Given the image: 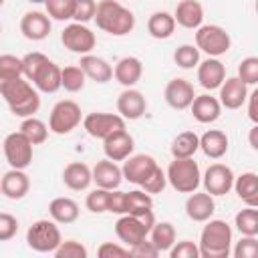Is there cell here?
Returning a JSON list of instances; mask_svg holds the SVG:
<instances>
[{
	"label": "cell",
	"mask_w": 258,
	"mask_h": 258,
	"mask_svg": "<svg viewBox=\"0 0 258 258\" xmlns=\"http://www.w3.org/2000/svg\"><path fill=\"white\" fill-rule=\"evenodd\" d=\"M0 32H2V24H0Z\"/></svg>",
	"instance_id": "cell-58"
},
{
	"label": "cell",
	"mask_w": 258,
	"mask_h": 258,
	"mask_svg": "<svg viewBox=\"0 0 258 258\" xmlns=\"http://www.w3.org/2000/svg\"><path fill=\"white\" fill-rule=\"evenodd\" d=\"M165 185H167V177H165V171L159 167V165H155L153 167V171L145 177V181L139 185L143 191H147V194H161L163 189H165Z\"/></svg>",
	"instance_id": "cell-46"
},
{
	"label": "cell",
	"mask_w": 258,
	"mask_h": 258,
	"mask_svg": "<svg viewBox=\"0 0 258 258\" xmlns=\"http://www.w3.org/2000/svg\"><path fill=\"white\" fill-rule=\"evenodd\" d=\"M200 149V135L194 131H181L173 137L169 151L173 157H194Z\"/></svg>",
	"instance_id": "cell-33"
},
{
	"label": "cell",
	"mask_w": 258,
	"mask_h": 258,
	"mask_svg": "<svg viewBox=\"0 0 258 258\" xmlns=\"http://www.w3.org/2000/svg\"><path fill=\"white\" fill-rule=\"evenodd\" d=\"M175 30V20H173V14L169 12H153L149 18H147V32L157 38V40H165L173 34Z\"/></svg>",
	"instance_id": "cell-32"
},
{
	"label": "cell",
	"mask_w": 258,
	"mask_h": 258,
	"mask_svg": "<svg viewBox=\"0 0 258 258\" xmlns=\"http://www.w3.org/2000/svg\"><path fill=\"white\" fill-rule=\"evenodd\" d=\"M97 256L99 258H127L129 256V248L115 244V242H103L97 248Z\"/></svg>",
	"instance_id": "cell-51"
},
{
	"label": "cell",
	"mask_w": 258,
	"mask_h": 258,
	"mask_svg": "<svg viewBox=\"0 0 258 258\" xmlns=\"http://www.w3.org/2000/svg\"><path fill=\"white\" fill-rule=\"evenodd\" d=\"M81 121H83V111L79 103L71 99H62L52 107L48 115V131H52L54 135H69L73 129L81 125Z\"/></svg>",
	"instance_id": "cell-8"
},
{
	"label": "cell",
	"mask_w": 258,
	"mask_h": 258,
	"mask_svg": "<svg viewBox=\"0 0 258 258\" xmlns=\"http://www.w3.org/2000/svg\"><path fill=\"white\" fill-rule=\"evenodd\" d=\"M194 97H196L194 85H191L189 81H185V79H179V77H177V79H171V81L165 85V89H163V99H165V103H167L171 109H175V111H185V109H189Z\"/></svg>",
	"instance_id": "cell-15"
},
{
	"label": "cell",
	"mask_w": 258,
	"mask_h": 258,
	"mask_svg": "<svg viewBox=\"0 0 258 258\" xmlns=\"http://www.w3.org/2000/svg\"><path fill=\"white\" fill-rule=\"evenodd\" d=\"M62 183L73 191H83L93 183L91 167L83 161H71L62 169Z\"/></svg>",
	"instance_id": "cell-27"
},
{
	"label": "cell",
	"mask_w": 258,
	"mask_h": 258,
	"mask_svg": "<svg viewBox=\"0 0 258 258\" xmlns=\"http://www.w3.org/2000/svg\"><path fill=\"white\" fill-rule=\"evenodd\" d=\"M79 67L83 69L87 79H91V81H95L99 85H105V83H109L113 79V67L105 58H101L97 54H91V52L89 54H81Z\"/></svg>",
	"instance_id": "cell-25"
},
{
	"label": "cell",
	"mask_w": 258,
	"mask_h": 258,
	"mask_svg": "<svg viewBox=\"0 0 258 258\" xmlns=\"http://www.w3.org/2000/svg\"><path fill=\"white\" fill-rule=\"evenodd\" d=\"M32 145H40L46 141L48 137V125L44 121H40L38 117H24L22 123H20V129H18Z\"/></svg>",
	"instance_id": "cell-35"
},
{
	"label": "cell",
	"mask_w": 258,
	"mask_h": 258,
	"mask_svg": "<svg viewBox=\"0 0 258 258\" xmlns=\"http://www.w3.org/2000/svg\"><path fill=\"white\" fill-rule=\"evenodd\" d=\"M107 212L117 214V216H123L125 214V191H119V187L117 189H111Z\"/></svg>",
	"instance_id": "cell-53"
},
{
	"label": "cell",
	"mask_w": 258,
	"mask_h": 258,
	"mask_svg": "<svg viewBox=\"0 0 258 258\" xmlns=\"http://www.w3.org/2000/svg\"><path fill=\"white\" fill-rule=\"evenodd\" d=\"M0 196H2V189H0Z\"/></svg>",
	"instance_id": "cell-59"
},
{
	"label": "cell",
	"mask_w": 258,
	"mask_h": 258,
	"mask_svg": "<svg viewBox=\"0 0 258 258\" xmlns=\"http://www.w3.org/2000/svg\"><path fill=\"white\" fill-rule=\"evenodd\" d=\"M97 28L111 36H125L135 28V14L125 8L119 0H101L97 2L95 18Z\"/></svg>",
	"instance_id": "cell-2"
},
{
	"label": "cell",
	"mask_w": 258,
	"mask_h": 258,
	"mask_svg": "<svg viewBox=\"0 0 258 258\" xmlns=\"http://www.w3.org/2000/svg\"><path fill=\"white\" fill-rule=\"evenodd\" d=\"M234 171L230 165L226 163H212L204 175H202V183H204V191H208L210 196H226L232 185H234Z\"/></svg>",
	"instance_id": "cell-12"
},
{
	"label": "cell",
	"mask_w": 258,
	"mask_h": 258,
	"mask_svg": "<svg viewBox=\"0 0 258 258\" xmlns=\"http://www.w3.org/2000/svg\"><path fill=\"white\" fill-rule=\"evenodd\" d=\"M4 157L8 161L10 167L14 169H26L32 163V143L20 133V131H12L4 137Z\"/></svg>",
	"instance_id": "cell-10"
},
{
	"label": "cell",
	"mask_w": 258,
	"mask_h": 258,
	"mask_svg": "<svg viewBox=\"0 0 258 258\" xmlns=\"http://www.w3.org/2000/svg\"><path fill=\"white\" fill-rule=\"evenodd\" d=\"M2 4H4V0H0V6H2Z\"/></svg>",
	"instance_id": "cell-57"
},
{
	"label": "cell",
	"mask_w": 258,
	"mask_h": 258,
	"mask_svg": "<svg viewBox=\"0 0 258 258\" xmlns=\"http://www.w3.org/2000/svg\"><path fill=\"white\" fill-rule=\"evenodd\" d=\"M44 8L50 20H73V10H75V0H44Z\"/></svg>",
	"instance_id": "cell-39"
},
{
	"label": "cell",
	"mask_w": 258,
	"mask_h": 258,
	"mask_svg": "<svg viewBox=\"0 0 258 258\" xmlns=\"http://www.w3.org/2000/svg\"><path fill=\"white\" fill-rule=\"evenodd\" d=\"M157 165V161L151 157V155H145V153H131L127 159H123V165H121V173H123V179H127L129 183H135V185H141L145 181V177L153 171V167Z\"/></svg>",
	"instance_id": "cell-16"
},
{
	"label": "cell",
	"mask_w": 258,
	"mask_h": 258,
	"mask_svg": "<svg viewBox=\"0 0 258 258\" xmlns=\"http://www.w3.org/2000/svg\"><path fill=\"white\" fill-rule=\"evenodd\" d=\"M189 111H191V115H194V119L198 123L210 125V123L220 119L222 105H220L218 97H212L210 93H204V95H196L194 97V101L189 105Z\"/></svg>",
	"instance_id": "cell-20"
},
{
	"label": "cell",
	"mask_w": 258,
	"mask_h": 258,
	"mask_svg": "<svg viewBox=\"0 0 258 258\" xmlns=\"http://www.w3.org/2000/svg\"><path fill=\"white\" fill-rule=\"evenodd\" d=\"M52 254L56 258H87L89 250H87L85 244H81L77 240H62Z\"/></svg>",
	"instance_id": "cell-45"
},
{
	"label": "cell",
	"mask_w": 258,
	"mask_h": 258,
	"mask_svg": "<svg viewBox=\"0 0 258 258\" xmlns=\"http://www.w3.org/2000/svg\"><path fill=\"white\" fill-rule=\"evenodd\" d=\"M196 46L200 52H206L208 56H222L230 50L232 38L226 32V28L218 24H202L196 28Z\"/></svg>",
	"instance_id": "cell-7"
},
{
	"label": "cell",
	"mask_w": 258,
	"mask_h": 258,
	"mask_svg": "<svg viewBox=\"0 0 258 258\" xmlns=\"http://www.w3.org/2000/svg\"><path fill=\"white\" fill-rule=\"evenodd\" d=\"M196 69H198V83L206 91H216L226 79V67L216 56H208L206 60H200Z\"/></svg>",
	"instance_id": "cell-19"
},
{
	"label": "cell",
	"mask_w": 258,
	"mask_h": 258,
	"mask_svg": "<svg viewBox=\"0 0 258 258\" xmlns=\"http://www.w3.org/2000/svg\"><path fill=\"white\" fill-rule=\"evenodd\" d=\"M95 10H97V2L95 0H75V10H73V20L87 24L89 20L95 18Z\"/></svg>",
	"instance_id": "cell-48"
},
{
	"label": "cell",
	"mask_w": 258,
	"mask_h": 258,
	"mask_svg": "<svg viewBox=\"0 0 258 258\" xmlns=\"http://www.w3.org/2000/svg\"><path fill=\"white\" fill-rule=\"evenodd\" d=\"M48 214H50V220H54L56 224H73V222H77L81 210L73 198L60 196L48 204Z\"/></svg>",
	"instance_id": "cell-29"
},
{
	"label": "cell",
	"mask_w": 258,
	"mask_h": 258,
	"mask_svg": "<svg viewBox=\"0 0 258 258\" xmlns=\"http://www.w3.org/2000/svg\"><path fill=\"white\" fill-rule=\"evenodd\" d=\"M0 189H2V196H6L8 200H22L30 189V177L26 175L24 169L10 167L0 177Z\"/></svg>",
	"instance_id": "cell-23"
},
{
	"label": "cell",
	"mask_w": 258,
	"mask_h": 258,
	"mask_svg": "<svg viewBox=\"0 0 258 258\" xmlns=\"http://www.w3.org/2000/svg\"><path fill=\"white\" fill-rule=\"evenodd\" d=\"M149 210H153L151 194H147L143 189L125 191V214H145Z\"/></svg>",
	"instance_id": "cell-37"
},
{
	"label": "cell",
	"mask_w": 258,
	"mask_h": 258,
	"mask_svg": "<svg viewBox=\"0 0 258 258\" xmlns=\"http://www.w3.org/2000/svg\"><path fill=\"white\" fill-rule=\"evenodd\" d=\"M167 254L171 258H200V248L191 240H181V242H175L167 250Z\"/></svg>",
	"instance_id": "cell-49"
},
{
	"label": "cell",
	"mask_w": 258,
	"mask_h": 258,
	"mask_svg": "<svg viewBox=\"0 0 258 258\" xmlns=\"http://www.w3.org/2000/svg\"><path fill=\"white\" fill-rule=\"evenodd\" d=\"M22 77V58L16 54H0V83Z\"/></svg>",
	"instance_id": "cell-41"
},
{
	"label": "cell",
	"mask_w": 258,
	"mask_h": 258,
	"mask_svg": "<svg viewBox=\"0 0 258 258\" xmlns=\"http://www.w3.org/2000/svg\"><path fill=\"white\" fill-rule=\"evenodd\" d=\"M248 141H250V147H252L254 151H258V123H254V127L250 129Z\"/></svg>",
	"instance_id": "cell-55"
},
{
	"label": "cell",
	"mask_w": 258,
	"mask_h": 258,
	"mask_svg": "<svg viewBox=\"0 0 258 258\" xmlns=\"http://www.w3.org/2000/svg\"><path fill=\"white\" fill-rule=\"evenodd\" d=\"M91 175H93V183L103 189H117L123 181L121 167L117 165V161H111L107 157L95 163V167L91 169Z\"/></svg>",
	"instance_id": "cell-21"
},
{
	"label": "cell",
	"mask_w": 258,
	"mask_h": 258,
	"mask_svg": "<svg viewBox=\"0 0 258 258\" xmlns=\"http://www.w3.org/2000/svg\"><path fill=\"white\" fill-rule=\"evenodd\" d=\"M60 42L67 50L77 52V54H89L95 44H97V36L95 32L81 22H71L62 28L60 32Z\"/></svg>",
	"instance_id": "cell-9"
},
{
	"label": "cell",
	"mask_w": 258,
	"mask_h": 258,
	"mask_svg": "<svg viewBox=\"0 0 258 258\" xmlns=\"http://www.w3.org/2000/svg\"><path fill=\"white\" fill-rule=\"evenodd\" d=\"M16 234H18V220L8 212H0V242H8Z\"/></svg>",
	"instance_id": "cell-50"
},
{
	"label": "cell",
	"mask_w": 258,
	"mask_h": 258,
	"mask_svg": "<svg viewBox=\"0 0 258 258\" xmlns=\"http://www.w3.org/2000/svg\"><path fill=\"white\" fill-rule=\"evenodd\" d=\"M165 177L177 194H191L202 183L200 165L194 157H173L165 169Z\"/></svg>",
	"instance_id": "cell-4"
},
{
	"label": "cell",
	"mask_w": 258,
	"mask_h": 258,
	"mask_svg": "<svg viewBox=\"0 0 258 258\" xmlns=\"http://www.w3.org/2000/svg\"><path fill=\"white\" fill-rule=\"evenodd\" d=\"M22 58V77L26 79V81H30L32 83V79L36 77V73L50 60L46 54H42V52H38V50H32V52H28V54H24V56H20Z\"/></svg>",
	"instance_id": "cell-40"
},
{
	"label": "cell",
	"mask_w": 258,
	"mask_h": 258,
	"mask_svg": "<svg viewBox=\"0 0 258 258\" xmlns=\"http://www.w3.org/2000/svg\"><path fill=\"white\" fill-rule=\"evenodd\" d=\"M173 62L179 69H185V71L198 67V62H200V50H198V46L196 44H181V46H177L175 52H173Z\"/></svg>",
	"instance_id": "cell-42"
},
{
	"label": "cell",
	"mask_w": 258,
	"mask_h": 258,
	"mask_svg": "<svg viewBox=\"0 0 258 258\" xmlns=\"http://www.w3.org/2000/svg\"><path fill=\"white\" fill-rule=\"evenodd\" d=\"M135 149V139L127 129H119L103 139V153L111 161H123L127 159Z\"/></svg>",
	"instance_id": "cell-18"
},
{
	"label": "cell",
	"mask_w": 258,
	"mask_h": 258,
	"mask_svg": "<svg viewBox=\"0 0 258 258\" xmlns=\"http://www.w3.org/2000/svg\"><path fill=\"white\" fill-rule=\"evenodd\" d=\"M230 254H234V258H256L258 256V238L242 236Z\"/></svg>",
	"instance_id": "cell-47"
},
{
	"label": "cell",
	"mask_w": 258,
	"mask_h": 258,
	"mask_svg": "<svg viewBox=\"0 0 258 258\" xmlns=\"http://www.w3.org/2000/svg\"><path fill=\"white\" fill-rule=\"evenodd\" d=\"M153 224H155L153 210H149L145 214H123L115 222V234L129 248V246L141 242L143 238H147Z\"/></svg>",
	"instance_id": "cell-5"
},
{
	"label": "cell",
	"mask_w": 258,
	"mask_h": 258,
	"mask_svg": "<svg viewBox=\"0 0 258 258\" xmlns=\"http://www.w3.org/2000/svg\"><path fill=\"white\" fill-rule=\"evenodd\" d=\"M147 236H149L151 244L159 250V254L167 252L175 244V228L171 222H155Z\"/></svg>",
	"instance_id": "cell-34"
},
{
	"label": "cell",
	"mask_w": 258,
	"mask_h": 258,
	"mask_svg": "<svg viewBox=\"0 0 258 258\" xmlns=\"http://www.w3.org/2000/svg\"><path fill=\"white\" fill-rule=\"evenodd\" d=\"M32 85L38 93H56L60 89V67L48 60L32 79Z\"/></svg>",
	"instance_id": "cell-31"
},
{
	"label": "cell",
	"mask_w": 258,
	"mask_h": 258,
	"mask_svg": "<svg viewBox=\"0 0 258 258\" xmlns=\"http://www.w3.org/2000/svg\"><path fill=\"white\" fill-rule=\"evenodd\" d=\"M83 129L95 137V139H105L109 137L111 133L119 131V129H125V119L119 115V113H103V111H95V113H89L83 117Z\"/></svg>",
	"instance_id": "cell-11"
},
{
	"label": "cell",
	"mask_w": 258,
	"mask_h": 258,
	"mask_svg": "<svg viewBox=\"0 0 258 258\" xmlns=\"http://www.w3.org/2000/svg\"><path fill=\"white\" fill-rule=\"evenodd\" d=\"M238 79L248 87H254L258 83V56L242 58V62L238 64Z\"/></svg>",
	"instance_id": "cell-44"
},
{
	"label": "cell",
	"mask_w": 258,
	"mask_h": 258,
	"mask_svg": "<svg viewBox=\"0 0 258 258\" xmlns=\"http://www.w3.org/2000/svg\"><path fill=\"white\" fill-rule=\"evenodd\" d=\"M85 83H87V77L79 64H69V67L60 69V89H64L67 93L83 91Z\"/></svg>",
	"instance_id": "cell-36"
},
{
	"label": "cell",
	"mask_w": 258,
	"mask_h": 258,
	"mask_svg": "<svg viewBox=\"0 0 258 258\" xmlns=\"http://www.w3.org/2000/svg\"><path fill=\"white\" fill-rule=\"evenodd\" d=\"M129 256H135V258H155V256H159V250L151 244V240L143 238L141 242L129 246Z\"/></svg>",
	"instance_id": "cell-52"
},
{
	"label": "cell",
	"mask_w": 258,
	"mask_h": 258,
	"mask_svg": "<svg viewBox=\"0 0 258 258\" xmlns=\"http://www.w3.org/2000/svg\"><path fill=\"white\" fill-rule=\"evenodd\" d=\"M147 111V99L143 97L141 91L127 87L125 91L119 93L117 97V113L125 119V121H137L145 115Z\"/></svg>",
	"instance_id": "cell-13"
},
{
	"label": "cell",
	"mask_w": 258,
	"mask_h": 258,
	"mask_svg": "<svg viewBox=\"0 0 258 258\" xmlns=\"http://www.w3.org/2000/svg\"><path fill=\"white\" fill-rule=\"evenodd\" d=\"M60 242H62V236L54 220H36L26 232L28 248L40 254H52Z\"/></svg>",
	"instance_id": "cell-6"
},
{
	"label": "cell",
	"mask_w": 258,
	"mask_h": 258,
	"mask_svg": "<svg viewBox=\"0 0 258 258\" xmlns=\"http://www.w3.org/2000/svg\"><path fill=\"white\" fill-rule=\"evenodd\" d=\"M50 30H52V22L46 12L30 10V12H24V16L20 18V32L24 38L32 42L44 40L50 34Z\"/></svg>",
	"instance_id": "cell-14"
},
{
	"label": "cell",
	"mask_w": 258,
	"mask_h": 258,
	"mask_svg": "<svg viewBox=\"0 0 258 258\" xmlns=\"http://www.w3.org/2000/svg\"><path fill=\"white\" fill-rule=\"evenodd\" d=\"M30 4H44V0H28Z\"/></svg>",
	"instance_id": "cell-56"
},
{
	"label": "cell",
	"mask_w": 258,
	"mask_h": 258,
	"mask_svg": "<svg viewBox=\"0 0 258 258\" xmlns=\"http://www.w3.org/2000/svg\"><path fill=\"white\" fill-rule=\"evenodd\" d=\"M234 226L242 236H258V210L254 206H246L236 214Z\"/></svg>",
	"instance_id": "cell-38"
},
{
	"label": "cell",
	"mask_w": 258,
	"mask_h": 258,
	"mask_svg": "<svg viewBox=\"0 0 258 258\" xmlns=\"http://www.w3.org/2000/svg\"><path fill=\"white\" fill-rule=\"evenodd\" d=\"M228 147H230V139L220 129H208L200 137V149L210 159H222L228 153Z\"/></svg>",
	"instance_id": "cell-28"
},
{
	"label": "cell",
	"mask_w": 258,
	"mask_h": 258,
	"mask_svg": "<svg viewBox=\"0 0 258 258\" xmlns=\"http://www.w3.org/2000/svg\"><path fill=\"white\" fill-rule=\"evenodd\" d=\"M200 258H228L232 252V228L224 220H206L200 234Z\"/></svg>",
	"instance_id": "cell-3"
},
{
	"label": "cell",
	"mask_w": 258,
	"mask_h": 258,
	"mask_svg": "<svg viewBox=\"0 0 258 258\" xmlns=\"http://www.w3.org/2000/svg\"><path fill=\"white\" fill-rule=\"evenodd\" d=\"M143 75V62L137 56H123L117 60V64L113 67V77L119 85L127 87H135L141 81Z\"/></svg>",
	"instance_id": "cell-26"
},
{
	"label": "cell",
	"mask_w": 258,
	"mask_h": 258,
	"mask_svg": "<svg viewBox=\"0 0 258 258\" xmlns=\"http://www.w3.org/2000/svg\"><path fill=\"white\" fill-rule=\"evenodd\" d=\"M232 189L246 206H258V175L254 171H244L242 175L234 177Z\"/></svg>",
	"instance_id": "cell-30"
},
{
	"label": "cell",
	"mask_w": 258,
	"mask_h": 258,
	"mask_svg": "<svg viewBox=\"0 0 258 258\" xmlns=\"http://www.w3.org/2000/svg\"><path fill=\"white\" fill-rule=\"evenodd\" d=\"M173 20L181 28L196 30L204 22V6L198 0H179L173 10Z\"/></svg>",
	"instance_id": "cell-24"
},
{
	"label": "cell",
	"mask_w": 258,
	"mask_h": 258,
	"mask_svg": "<svg viewBox=\"0 0 258 258\" xmlns=\"http://www.w3.org/2000/svg\"><path fill=\"white\" fill-rule=\"evenodd\" d=\"M109 194H111V189H103V187H95L93 191H89L87 200H85L87 210L93 214H105L107 206H109Z\"/></svg>",
	"instance_id": "cell-43"
},
{
	"label": "cell",
	"mask_w": 258,
	"mask_h": 258,
	"mask_svg": "<svg viewBox=\"0 0 258 258\" xmlns=\"http://www.w3.org/2000/svg\"><path fill=\"white\" fill-rule=\"evenodd\" d=\"M248 117L252 123H258V91L254 89L252 93H248Z\"/></svg>",
	"instance_id": "cell-54"
},
{
	"label": "cell",
	"mask_w": 258,
	"mask_h": 258,
	"mask_svg": "<svg viewBox=\"0 0 258 258\" xmlns=\"http://www.w3.org/2000/svg\"><path fill=\"white\" fill-rule=\"evenodd\" d=\"M216 212V202L214 196H210L208 191H191L185 200V214L189 220L194 222H206L214 216Z\"/></svg>",
	"instance_id": "cell-22"
},
{
	"label": "cell",
	"mask_w": 258,
	"mask_h": 258,
	"mask_svg": "<svg viewBox=\"0 0 258 258\" xmlns=\"http://www.w3.org/2000/svg\"><path fill=\"white\" fill-rule=\"evenodd\" d=\"M220 95H218V101L222 105V109H230V111H236L240 109L246 99H248V85H244L238 77H226L222 81V85L218 87Z\"/></svg>",
	"instance_id": "cell-17"
},
{
	"label": "cell",
	"mask_w": 258,
	"mask_h": 258,
	"mask_svg": "<svg viewBox=\"0 0 258 258\" xmlns=\"http://www.w3.org/2000/svg\"><path fill=\"white\" fill-rule=\"evenodd\" d=\"M0 97L6 101L10 113L20 119L32 117L40 109V95L34 85L24 77L0 83Z\"/></svg>",
	"instance_id": "cell-1"
}]
</instances>
